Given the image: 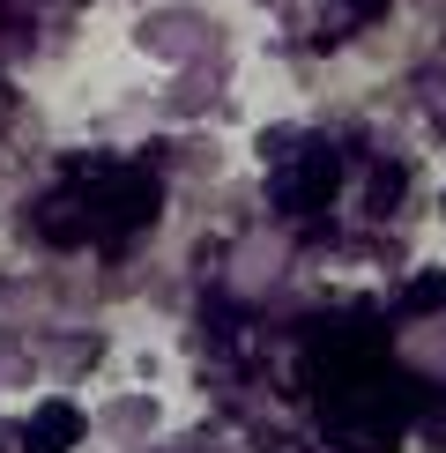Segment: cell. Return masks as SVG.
I'll return each instance as SVG.
<instances>
[{"instance_id":"6da1fadb","label":"cell","mask_w":446,"mask_h":453,"mask_svg":"<svg viewBox=\"0 0 446 453\" xmlns=\"http://www.w3.org/2000/svg\"><path fill=\"white\" fill-rule=\"evenodd\" d=\"M409 357H424V365H446V319H432V327H409Z\"/></svg>"}]
</instances>
